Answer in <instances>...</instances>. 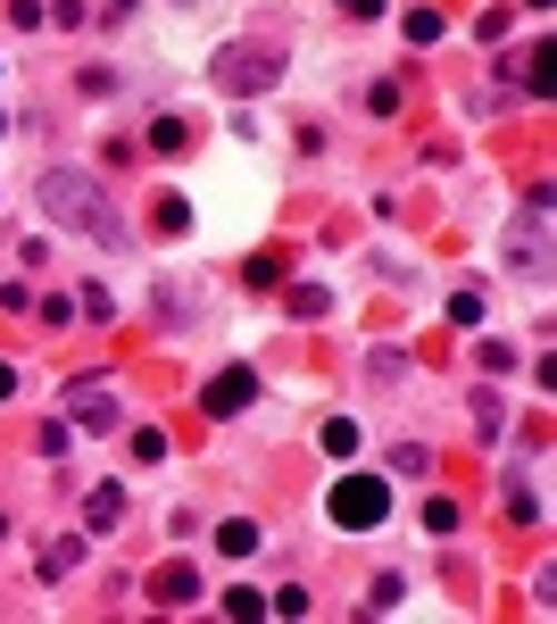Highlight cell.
Listing matches in <instances>:
<instances>
[{
    "instance_id": "cell-1",
    "label": "cell",
    "mask_w": 557,
    "mask_h": 624,
    "mask_svg": "<svg viewBox=\"0 0 557 624\" xmlns=\"http://www.w3.org/2000/svg\"><path fill=\"white\" fill-rule=\"evenodd\" d=\"M42 208H50V225H67V234L100 241V250H126V217L109 208L100 176H83V167H50L42 176Z\"/></svg>"
},
{
    "instance_id": "cell-2",
    "label": "cell",
    "mask_w": 557,
    "mask_h": 624,
    "mask_svg": "<svg viewBox=\"0 0 557 624\" xmlns=\"http://www.w3.org/2000/svg\"><path fill=\"white\" fill-rule=\"evenodd\" d=\"M325 508H334L341 533H367V525H382V516H391V483H382V475H341Z\"/></svg>"
},
{
    "instance_id": "cell-3",
    "label": "cell",
    "mask_w": 557,
    "mask_h": 624,
    "mask_svg": "<svg viewBox=\"0 0 557 624\" xmlns=\"http://www.w3.org/2000/svg\"><path fill=\"white\" fill-rule=\"evenodd\" d=\"M275 76H284L275 42H233V50L217 59V83H225V92H275Z\"/></svg>"
},
{
    "instance_id": "cell-4",
    "label": "cell",
    "mask_w": 557,
    "mask_h": 624,
    "mask_svg": "<svg viewBox=\"0 0 557 624\" xmlns=\"http://www.w3.org/2000/svg\"><path fill=\"white\" fill-rule=\"evenodd\" d=\"M250 400H258V367H225V375H208V392H200L208 416H241Z\"/></svg>"
},
{
    "instance_id": "cell-5",
    "label": "cell",
    "mask_w": 557,
    "mask_h": 624,
    "mask_svg": "<svg viewBox=\"0 0 557 624\" xmlns=\"http://www.w3.org/2000/svg\"><path fill=\"white\" fill-rule=\"evenodd\" d=\"M150 600H159V608H191V600H200V575H191V566H159V575H150Z\"/></svg>"
},
{
    "instance_id": "cell-6",
    "label": "cell",
    "mask_w": 557,
    "mask_h": 624,
    "mask_svg": "<svg viewBox=\"0 0 557 624\" xmlns=\"http://www.w3.org/2000/svg\"><path fill=\"white\" fill-rule=\"evenodd\" d=\"M117 516H126V483H92V499H83V525H92V533H117Z\"/></svg>"
},
{
    "instance_id": "cell-7",
    "label": "cell",
    "mask_w": 557,
    "mask_h": 624,
    "mask_svg": "<svg viewBox=\"0 0 557 624\" xmlns=\"http://www.w3.org/2000/svg\"><path fill=\"white\" fill-rule=\"evenodd\" d=\"M76 425L109 433V425H117V400H109V392H92V384H83V392H76Z\"/></svg>"
},
{
    "instance_id": "cell-8",
    "label": "cell",
    "mask_w": 557,
    "mask_h": 624,
    "mask_svg": "<svg viewBox=\"0 0 557 624\" xmlns=\"http://www.w3.org/2000/svg\"><path fill=\"white\" fill-rule=\"evenodd\" d=\"M76 558H83V542H76V533L42 542V575H50V583H59V575H76Z\"/></svg>"
},
{
    "instance_id": "cell-9",
    "label": "cell",
    "mask_w": 557,
    "mask_h": 624,
    "mask_svg": "<svg viewBox=\"0 0 557 624\" xmlns=\"http://www.w3.org/2000/svg\"><path fill=\"white\" fill-rule=\"evenodd\" d=\"M150 150H159V159H176V150H191V126H183V117H159V126H150Z\"/></svg>"
},
{
    "instance_id": "cell-10",
    "label": "cell",
    "mask_w": 557,
    "mask_h": 624,
    "mask_svg": "<svg viewBox=\"0 0 557 624\" xmlns=\"http://www.w3.org/2000/svg\"><path fill=\"white\" fill-rule=\"evenodd\" d=\"M217 542H225V558H250V549H258V525H250V516H233V525H217Z\"/></svg>"
},
{
    "instance_id": "cell-11",
    "label": "cell",
    "mask_w": 557,
    "mask_h": 624,
    "mask_svg": "<svg viewBox=\"0 0 557 624\" xmlns=\"http://www.w3.org/2000/svg\"><path fill=\"white\" fill-rule=\"evenodd\" d=\"M284 308H291V317H325L334 300H325V284H291V291H284Z\"/></svg>"
},
{
    "instance_id": "cell-12",
    "label": "cell",
    "mask_w": 557,
    "mask_h": 624,
    "mask_svg": "<svg viewBox=\"0 0 557 624\" xmlns=\"http://www.w3.org/2000/svg\"><path fill=\"white\" fill-rule=\"evenodd\" d=\"M391 475H432V449L425 442H399L391 449Z\"/></svg>"
},
{
    "instance_id": "cell-13",
    "label": "cell",
    "mask_w": 557,
    "mask_h": 624,
    "mask_svg": "<svg viewBox=\"0 0 557 624\" xmlns=\"http://www.w3.org/2000/svg\"><path fill=\"white\" fill-rule=\"evenodd\" d=\"M516 76H525V92H533V100H549V42H541V50H533V59H525V67H516Z\"/></svg>"
},
{
    "instance_id": "cell-14",
    "label": "cell",
    "mask_w": 557,
    "mask_h": 624,
    "mask_svg": "<svg viewBox=\"0 0 557 624\" xmlns=\"http://www.w3.org/2000/svg\"><path fill=\"white\" fill-rule=\"evenodd\" d=\"M325 449H334V458H350V449H358V425H350V416H325Z\"/></svg>"
},
{
    "instance_id": "cell-15",
    "label": "cell",
    "mask_w": 557,
    "mask_h": 624,
    "mask_svg": "<svg viewBox=\"0 0 557 624\" xmlns=\"http://www.w3.org/2000/svg\"><path fill=\"white\" fill-rule=\"evenodd\" d=\"M241 275H250V291H275V284H284V258L267 250V258H250V267H241Z\"/></svg>"
},
{
    "instance_id": "cell-16",
    "label": "cell",
    "mask_w": 557,
    "mask_h": 624,
    "mask_svg": "<svg viewBox=\"0 0 557 624\" xmlns=\"http://www.w3.org/2000/svg\"><path fill=\"white\" fill-rule=\"evenodd\" d=\"M408 42H441V9H408Z\"/></svg>"
},
{
    "instance_id": "cell-17",
    "label": "cell",
    "mask_w": 557,
    "mask_h": 624,
    "mask_svg": "<svg viewBox=\"0 0 557 624\" xmlns=\"http://www.w3.org/2000/svg\"><path fill=\"white\" fill-rule=\"evenodd\" d=\"M133 458L159 466V458H167V433H159V425H142V433H133Z\"/></svg>"
},
{
    "instance_id": "cell-18",
    "label": "cell",
    "mask_w": 557,
    "mask_h": 624,
    "mask_svg": "<svg viewBox=\"0 0 557 624\" xmlns=\"http://www.w3.org/2000/svg\"><path fill=\"white\" fill-rule=\"evenodd\" d=\"M150 225H159V234H183V225H191V208H183L176 192H167V200H159V217H150Z\"/></svg>"
},
{
    "instance_id": "cell-19",
    "label": "cell",
    "mask_w": 557,
    "mask_h": 624,
    "mask_svg": "<svg viewBox=\"0 0 557 624\" xmlns=\"http://www.w3.org/2000/svg\"><path fill=\"white\" fill-rule=\"evenodd\" d=\"M425 525L432 533H458V499H425Z\"/></svg>"
},
{
    "instance_id": "cell-20",
    "label": "cell",
    "mask_w": 557,
    "mask_h": 624,
    "mask_svg": "<svg viewBox=\"0 0 557 624\" xmlns=\"http://www.w3.org/2000/svg\"><path fill=\"white\" fill-rule=\"evenodd\" d=\"M449 325H483V300H475V291H449Z\"/></svg>"
},
{
    "instance_id": "cell-21",
    "label": "cell",
    "mask_w": 557,
    "mask_h": 624,
    "mask_svg": "<svg viewBox=\"0 0 557 624\" xmlns=\"http://www.w3.org/2000/svg\"><path fill=\"white\" fill-rule=\"evenodd\" d=\"M217 608H225V616H258V608H267V600H258V592H250V583H241V592H225V600H217Z\"/></svg>"
},
{
    "instance_id": "cell-22",
    "label": "cell",
    "mask_w": 557,
    "mask_h": 624,
    "mask_svg": "<svg viewBox=\"0 0 557 624\" xmlns=\"http://www.w3.org/2000/svg\"><path fill=\"white\" fill-rule=\"evenodd\" d=\"M499 416H508V408H499V392H475V425H483V433H499Z\"/></svg>"
},
{
    "instance_id": "cell-23",
    "label": "cell",
    "mask_w": 557,
    "mask_h": 624,
    "mask_svg": "<svg viewBox=\"0 0 557 624\" xmlns=\"http://www.w3.org/2000/svg\"><path fill=\"white\" fill-rule=\"evenodd\" d=\"M382 9V0H341V17H375Z\"/></svg>"
},
{
    "instance_id": "cell-24",
    "label": "cell",
    "mask_w": 557,
    "mask_h": 624,
    "mask_svg": "<svg viewBox=\"0 0 557 624\" xmlns=\"http://www.w3.org/2000/svg\"><path fill=\"white\" fill-rule=\"evenodd\" d=\"M9 392H17V367H0V400H9Z\"/></svg>"
},
{
    "instance_id": "cell-25",
    "label": "cell",
    "mask_w": 557,
    "mask_h": 624,
    "mask_svg": "<svg viewBox=\"0 0 557 624\" xmlns=\"http://www.w3.org/2000/svg\"><path fill=\"white\" fill-rule=\"evenodd\" d=\"M0 142H9V109H0Z\"/></svg>"
}]
</instances>
